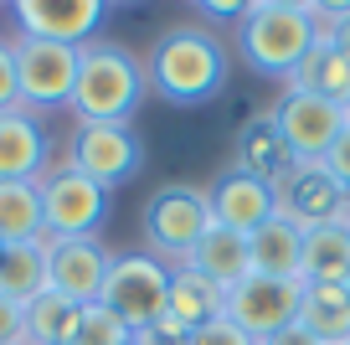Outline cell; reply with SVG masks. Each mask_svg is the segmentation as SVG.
Wrapping results in <instances>:
<instances>
[{
    "label": "cell",
    "instance_id": "cell-32",
    "mask_svg": "<svg viewBox=\"0 0 350 345\" xmlns=\"http://www.w3.org/2000/svg\"><path fill=\"white\" fill-rule=\"evenodd\" d=\"M325 36L350 57V5H325Z\"/></svg>",
    "mask_w": 350,
    "mask_h": 345
},
{
    "label": "cell",
    "instance_id": "cell-36",
    "mask_svg": "<svg viewBox=\"0 0 350 345\" xmlns=\"http://www.w3.org/2000/svg\"><path fill=\"white\" fill-rule=\"evenodd\" d=\"M345 232H350V216H345Z\"/></svg>",
    "mask_w": 350,
    "mask_h": 345
},
{
    "label": "cell",
    "instance_id": "cell-37",
    "mask_svg": "<svg viewBox=\"0 0 350 345\" xmlns=\"http://www.w3.org/2000/svg\"><path fill=\"white\" fill-rule=\"evenodd\" d=\"M345 294H350V279H345Z\"/></svg>",
    "mask_w": 350,
    "mask_h": 345
},
{
    "label": "cell",
    "instance_id": "cell-20",
    "mask_svg": "<svg viewBox=\"0 0 350 345\" xmlns=\"http://www.w3.org/2000/svg\"><path fill=\"white\" fill-rule=\"evenodd\" d=\"M221 309H227V289H221V283L201 279V273H191V268L170 273V309L165 314H170L180 330H196V324L217 320Z\"/></svg>",
    "mask_w": 350,
    "mask_h": 345
},
{
    "label": "cell",
    "instance_id": "cell-3",
    "mask_svg": "<svg viewBox=\"0 0 350 345\" xmlns=\"http://www.w3.org/2000/svg\"><path fill=\"white\" fill-rule=\"evenodd\" d=\"M150 77L144 67L124 52L119 42H93L77 52V83H72V124H129L139 114Z\"/></svg>",
    "mask_w": 350,
    "mask_h": 345
},
{
    "label": "cell",
    "instance_id": "cell-15",
    "mask_svg": "<svg viewBox=\"0 0 350 345\" xmlns=\"http://www.w3.org/2000/svg\"><path fill=\"white\" fill-rule=\"evenodd\" d=\"M46 170H52L46 124L31 108H5L0 114V181H42Z\"/></svg>",
    "mask_w": 350,
    "mask_h": 345
},
{
    "label": "cell",
    "instance_id": "cell-12",
    "mask_svg": "<svg viewBox=\"0 0 350 345\" xmlns=\"http://www.w3.org/2000/svg\"><path fill=\"white\" fill-rule=\"evenodd\" d=\"M278 196V212L299 227H329V222H345L350 216V191L319 165H288L284 175L273 181Z\"/></svg>",
    "mask_w": 350,
    "mask_h": 345
},
{
    "label": "cell",
    "instance_id": "cell-34",
    "mask_svg": "<svg viewBox=\"0 0 350 345\" xmlns=\"http://www.w3.org/2000/svg\"><path fill=\"white\" fill-rule=\"evenodd\" d=\"M258 345H319V340H314V335H309L304 324L294 320V324H284V330H273V335H262Z\"/></svg>",
    "mask_w": 350,
    "mask_h": 345
},
{
    "label": "cell",
    "instance_id": "cell-27",
    "mask_svg": "<svg viewBox=\"0 0 350 345\" xmlns=\"http://www.w3.org/2000/svg\"><path fill=\"white\" fill-rule=\"evenodd\" d=\"M186 345H252V335H242L237 324L227 320V314H217V320L196 324V330H191V340H186Z\"/></svg>",
    "mask_w": 350,
    "mask_h": 345
},
{
    "label": "cell",
    "instance_id": "cell-17",
    "mask_svg": "<svg viewBox=\"0 0 350 345\" xmlns=\"http://www.w3.org/2000/svg\"><path fill=\"white\" fill-rule=\"evenodd\" d=\"M180 268L201 273V279L221 283V289H237V283L252 273V248H247V238H242V232H227V227L211 222V232L196 242V253H191Z\"/></svg>",
    "mask_w": 350,
    "mask_h": 345
},
{
    "label": "cell",
    "instance_id": "cell-6",
    "mask_svg": "<svg viewBox=\"0 0 350 345\" xmlns=\"http://www.w3.org/2000/svg\"><path fill=\"white\" fill-rule=\"evenodd\" d=\"M170 273L160 258L150 253H119L109 268V283H103V309H113L129 330H144L154 324L165 309H170Z\"/></svg>",
    "mask_w": 350,
    "mask_h": 345
},
{
    "label": "cell",
    "instance_id": "cell-21",
    "mask_svg": "<svg viewBox=\"0 0 350 345\" xmlns=\"http://www.w3.org/2000/svg\"><path fill=\"white\" fill-rule=\"evenodd\" d=\"M46 238L42 222V186L36 181H0V242H36Z\"/></svg>",
    "mask_w": 350,
    "mask_h": 345
},
{
    "label": "cell",
    "instance_id": "cell-23",
    "mask_svg": "<svg viewBox=\"0 0 350 345\" xmlns=\"http://www.w3.org/2000/svg\"><path fill=\"white\" fill-rule=\"evenodd\" d=\"M0 294L16 304H31L36 294H46V238L5 248V258H0Z\"/></svg>",
    "mask_w": 350,
    "mask_h": 345
},
{
    "label": "cell",
    "instance_id": "cell-18",
    "mask_svg": "<svg viewBox=\"0 0 350 345\" xmlns=\"http://www.w3.org/2000/svg\"><path fill=\"white\" fill-rule=\"evenodd\" d=\"M288 88H294V93H314V98H325V103L350 108V57L340 52L329 36H319V42L309 47V57L299 62V73L288 77Z\"/></svg>",
    "mask_w": 350,
    "mask_h": 345
},
{
    "label": "cell",
    "instance_id": "cell-33",
    "mask_svg": "<svg viewBox=\"0 0 350 345\" xmlns=\"http://www.w3.org/2000/svg\"><path fill=\"white\" fill-rule=\"evenodd\" d=\"M196 16H206V21H237V26H242V16H247V0H201Z\"/></svg>",
    "mask_w": 350,
    "mask_h": 345
},
{
    "label": "cell",
    "instance_id": "cell-9",
    "mask_svg": "<svg viewBox=\"0 0 350 345\" xmlns=\"http://www.w3.org/2000/svg\"><path fill=\"white\" fill-rule=\"evenodd\" d=\"M67 160L88 175V181H98L103 191L113 186L134 181L144 165V144L134 134V124H72V150Z\"/></svg>",
    "mask_w": 350,
    "mask_h": 345
},
{
    "label": "cell",
    "instance_id": "cell-13",
    "mask_svg": "<svg viewBox=\"0 0 350 345\" xmlns=\"http://www.w3.org/2000/svg\"><path fill=\"white\" fill-rule=\"evenodd\" d=\"M103 16H109L103 0H16L11 5L16 36H36L57 47H88Z\"/></svg>",
    "mask_w": 350,
    "mask_h": 345
},
{
    "label": "cell",
    "instance_id": "cell-30",
    "mask_svg": "<svg viewBox=\"0 0 350 345\" xmlns=\"http://www.w3.org/2000/svg\"><path fill=\"white\" fill-rule=\"evenodd\" d=\"M0 345H26V304L0 294Z\"/></svg>",
    "mask_w": 350,
    "mask_h": 345
},
{
    "label": "cell",
    "instance_id": "cell-31",
    "mask_svg": "<svg viewBox=\"0 0 350 345\" xmlns=\"http://www.w3.org/2000/svg\"><path fill=\"white\" fill-rule=\"evenodd\" d=\"M325 170L335 175L340 186L350 191V119H345V129H340V140H335V150L325 155Z\"/></svg>",
    "mask_w": 350,
    "mask_h": 345
},
{
    "label": "cell",
    "instance_id": "cell-19",
    "mask_svg": "<svg viewBox=\"0 0 350 345\" xmlns=\"http://www.w3.org/2000/svg\"><path fill=\"white\" fill-rule=\"evenodd\" d=\"M299 324L319 345H350V294H345V283H304Z\"/></svg>",
    "mask_w": 350,
    "mask_h": 345
},
{
    "label": "cell",
    "instance_id": "cell-5",
    "mask_svg": "<svg viewBox=\"0 0 350 345\" xmlns=\"http://www.w3.org/2000/svg\"><path fill=\"white\" fill-rule=\"evenodd\" d=\"M36 186H42L46 238H98L103 216H109V191L98 181H88L72 160H57Z\"/></svg>",
    "mask_w": 350,
    "mask_h": 345
},
{
    "label": "cell",
    "instance_id": "cell-35",
    "mask_svg": "<svg viewBox=\"0 0 350 345\" xmlns=\"http://www.w3.org/2000/svg\"><path fill=\"white\" fill-rule=\"evenodd\" d=\"M0 258H5V242H0Z\"/></svg>",
    "mask_w": 350,
    "mask_h": 345
},
{
    "label": "cell",
    "instance_id": "cell-10",
    "mask_svg": "<svg viewBox=\"0 0 350 345\" xmlns=\"http://www.w3.org/2000/svg\"><path fill=\"white\" fill-rule=\"evenodd\" d=\"M299 299H304V279H262V273H247L237 289H227V309L221 314L242 335H252V345H258L262 335H273V330L299 320Z\"/></svg>",
    "mask_w": 350,
    "mask_h": 345
},
{
    "label": "cell",
    "instance_id": "cell-11",
    "mask_svg": "<svg viewBox=\"0 0 350 345\" xmlns=\"http://www.w3.org/2000/svg\"><path fill=\"white\" fill-rule=\"evenodd\" d=\"M113 253L98 238H46V289L72 299L77 309L103 299Z\"/></svg>",
    "mask_w": 350,
    "mask_h": 345
},
{
    "label": "cell",
    "instance_id": "cell-8",
    "mask_svg": "<svg viewBox=\"0 0 350 345\" xmlns=\"http://www.w3.org/2000/svg\"><path fill=\"white\" fill-rule=\"evenodd\" d=\"M268 119H273L278 140H284V150H288V165H319L329 150H335L340 129H345V119H350V108L288 88L284 103H278Z\"/></svg>",
    "mask_w": 350,
    "mask_h": 345
},
{
    "label": "cell",
    "instance_id": "cell-29",
    "mask_svg": "<svg viewBox=\"0 0 350 345\" xmlns=\"http://www.w3.org/2000/svg\"><path fill=\"white\" fill-rule=\"evenodd\" d=\"M191 330H180V324L170 320V314H160L154 324H144V330H134V345H186Z\"/></svg>",
    "mask_w": 350,
    "mask_h": 345
},
{
    "label": "cell",
    "instance_id": "cell-2",
    "mask_svg": "<svg viewBox=\"0 0 350 345\" xmlns=\"http://www.w3.org/2000/svg\"><path fill=\"white\" fill-rule=\"evenodd\" d=\"M154 98L175 108H196L227 88V47L217 42V31L206 26H170L154 42V57L144 67Z\"/></svg>",
    "mask_w": 350,
    "mask_h": 345
},
{
    "label": "cell",
    "instance_id": "cell-26",
    "mask_svg": "<svg viewBox=\"0 0 350 345\" xmlns=\"http://www.w3.org/2000/svg\"><path fill=\"white\" fill-rule=\"evenodd\" d=\"M72 345H134V330H129L113 309L88 304L83 320H77V330H72Z\"/></svg>",
    "mask_w": 350,
    "mask_h": 345
},
{
    "label": "cell",
    "instance_id": "cell-7",
    "mask_svg": "<svg viewBox=\"0 0 350 345\" xmlns=\"http://www.w3.org/2000/svg\"><path fill=\"white\" fill-rule=\"evenodd\" d=\"M16 47V83H21V108H31L36 119L52 108L72 103V83H77V52L83 47H57V42H36V36H11Z\"/></svg>",
    "mask_w": 350,
    "mask_h": 345
},
{
    "label": "cell",
    "instance_id": "cell-14",
    "mask_svg": "<svg viewBox=\"0 0 350 345\" xmlns=\"http://www.w3.org/2000/svg\"><path fill=\"white\" fill-rule=\"evenodd\" d=\"M278 216V196H273V181H258V175L237 170L232 165L217 186H211V222L227 227V232H242L252 238L262 222Z\"/></svg>",
    "mask_w": 350,
    "mask_h": 345
},
{
    "label": "cell",
    "instance_id": "cell-22",
    "mask_svg": "<svg viewBox=\"0 0 350 345\" xmlns=\"http://www.w3.org/2000/svg\"><path fill=\"white\" fill-rule=\"evenodd\" d=\"M350 279V232L345 222L304 227V283H345Z\"/></svg>",
    "mask_w": 350,
    "mask_h": 345
},
{
    "label": "cell",
    "instance_id": "cell-1",
    "mask_svg": "<svg viewBox=\"0 0 350 345\" xmlns=\"http://www.w3.org/2000/svg\"><path fill=\"white\" fill-rule=\"evenodd\" d=\"M319 36H325V5L314 0H247L237 42L252 73L288 83Z\"/></svg>",
    "mask_w": 350,
    "mask_h": 345
},
{
    "label": "cell",
    "instance_id": "cell-28",
    "mask_svg": "<svg viewBox=\"0 0 350 345\" xmlns=\"http://www.w3.org/2000/svg\"><path fill=\"white\" fill-rule=\"evenodd\" d=\"M21 108V83H16V47L11 36H0V114Z\"/></svg>",
    "mask_w": 350,
    "mask_h": 345
},
{
    "label": "cell",
    "instance_id": "cell-16",
    "mask_svg": "<svg viewBox=\"0 0 350 345\" xmlns=\"http://www.w3.org/2000/svg\"><path fill=\"white\" fill-rule=\"evenodd\" d=\"M252 248V273L262 279H304V227L288 222L284 212L273 222H262L247 238Z\"/></svg>",
    "mask_w": 350,
    "mask_h": 345
},
{
    "label": "cell",
    "instance_id": "cell-25",
    "mask_svg": "<svg viewBox=\"0 0 350 345\" xmlns=\"http://www.w3.org/2000/svg\"><path fill=\"white\" fill-rule=\"evenodd\" d=\"M77 320H83V309H77L72 299H62V294H36L31 304H26V345H72V330Z\"/></svg>",
    "mask_w": 350,
    "mask_h": 345
},
{
    "label": "cell",
    "instance_id": "cell-24",
    "mask_svg": "<svg viewBox=\"0 0 350 345\" xmlns=\"http://www.w3.org/2000/svg\"><path fill=\"white\" fill-rule=\"evenodd\" d=\"M237 170L258 175V181H278L288 170V150L278 140L273 119H252L247 129L237 134Z\"/></svg>",
    "mask_w": 350,
    "mask_h": 345
},
{
    "label": "cell",
    "instance_id": "cell-4",
    "mask_svg": "<svg viewBox=\"0 0 350 345\" xmlns=\"http://www.w3.org/2000/svg\"><path fill=\"white\" fill-rule=\"evenodd\" d=\"M144 242H150V258H160L165 268H180V263L196 253V242L211 232V191L191 181H170L144 201Z\"/></svg>",
    "mask_w": 350,
    "mask_h": 345
}]
</instances>
